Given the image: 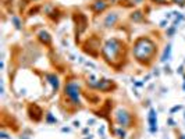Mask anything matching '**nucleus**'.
<instances>
[{"label": "nucleus", "instance_id": "7ed1b4c3", "mask_svg": "<svg viewBox=\"0 0 185 139\" xmlns=\"http://www.w3.org/2000/svg\"><path fill=\"white\" fill-rule=\"evenodd\" d=\"M66 96L71 100L73 104H79L81 103V86L77 81H70L66 83V88H64Z\"/></svg>", "mask_w": 185, "mask_h": 139}, {"label": "nucleus", "instance_id": "5701e85b", "mask_svg": "<svg viewBox=\"0 0 185 139\" xmlns=\"http://www.w3.org/2000/svg\"><path fill=\"white\" fill-rule=\"evenodd\" d=\"M184 79H185V77H184ZM184 90H185V81H184Z\"/></svg>", "mask_w": 185, "mask_h": 139}, {"label": "nucleus", "instance_id": "2eb2a0df", "mask_svg": "<svg viewBox=\"0 0 185 139\" xmlns=\"http://www.w3.org/2000/svg\"><path fill=\"white\" fill-rule=\"evenodd\" d=\"M46 121L49 122V124H52V122H57V120L53 117V115L50 114V113H49V114H46Z\"/></svg>", "mask_w": 185, "mask_h": 139}, {"label": "nucleus", "instance_id": "0eeeda50", "mask_svg": "<svg viewBox=\"0 0 185 139\" xmlns=\"http://www.w3.org/2000/svg\"><path fill=\"white\" fill-rule=\"evenodd\" d=\"M107 7H109V3H106V0H96V2H93L92 6H90V8H92L96 14L103 13Z\"/></svg>", "mask_w": 185, "mask_h": 139}, {"label": "nucleus", "instance_id": "f8f14e48", "mask_svg": "<svg viewBox=\"0 0 185 139\" xmlns=\"http://www.w3.org/2000/svg\"><path fill=\"white\" fill-rule=\"evenodd\" d=\"M131 20L135 21V22L142 21V20H144V13H142V11H135V13H132Z\"/></svg>", "mask_w": 185, "mask_h": 139}, {"label": "nucleus", "instance_id": "b1692460", "mask_svg": "<svg viewBox=\"0 0 185 139\" xmlns=\"http://www.w3.org/2000/svg\"><path fill=\"white\" fill-rule=\"evenodd\" d=\"M184 117H185V114H184Z\"/></svg>", "mask_w": 185, "mask_h": 139}, {"label": "nucleus", "instance_id": "6ab92c4d", "mask_svg": "<svg viewBox=\"0 0 185 139\" xmlns=\"http://www.w3.org/2000/svg\"><path fill=\"white\" fill-rule=\"evenodd\" d=\"M132 4H142L144 3V0H131Z\"/></svg>", "mask_w": 185, "mask_h": 139}, {"label": "nucleus", "instance_id": "412c9836", "mask_svg": "<svg viewBox=\"0 0 185 139\" xmlns=\"http://www.w3.org/2000/svg\"><path fill=\"white\" fill-rule=\"evenodd\" d=\"M166 24H167V21H166V20L161 21V22H160V27H166Z\"/></svg>", "mask_w": 185, "mask_h": 139}, {"label": "nucleus", "instance_id": "4468645a", "mask_svg": "<svg viewBox=\"0 0 185 139\" xmlns=\"http://www.w3.org/2000/svg\"><path fill=\"white\" fill-rule=\"evenodd\" d=\"M116 134L118 135V138H120V139H124V138H125V131H124V129H122L121 127H120L118 129H117V131H116Z\"/></svg>", "mask_w": 185, "mask_h": 139}, {"label": "nucleus", "instance_id": "aec40b11", "mask_svg": "<svg viewBox=\"0 0 185 139\" xmlns=\"http://www.w3.org/2000/svg\"><path fill=\"white\" fill-rule=\"evenodd\" d=\"M153 3H159V4H166V0H152Z\"/></svg>", "mask_w": 185, "mask_h": 139}, {"label": "nucleus", "instance_id": "f3484780", "mask_svg": "<svg viewBox=\"0 0 185 139\" xmlns=\"http://www.w3.org/2000/svg\"><path fill=\"white\" fill-rule=\"evenodd\" d=\"M174 32H175V27L173 25L171 28H168V31H167V36H173V35H174Z\"/></svg>", "mask_w": 185, "mask_h": 139}, {"label": "nucleus", "instance_id": "39448f33", "mask_svg": "<svg viewBox=\"0 0 185 139\" xmlns=\"http://www.w3.org/2000/svg\"><path fill=\"white\" fill-rule=\"evenodd\" d=\"M113 88H116V85H114V82H113V81H110V79H100V81H97L95 89H99V90H102V92H109V90L113 89Z\"/></svg>", "mask_w": 185, "mask_h": 139}, {"label": "nucleus", "instance_id": "a211bd4d", "mask_svg": "<svg viewBox=\"0 0 185 139\" xmlns=\"http://www.w3.org/2000/svg\"><path fill=\"white\" fill-rule=\"evenodd\" d=\"M181 109V106H175V107H173V109H171L170 110V113H171V114H173V113H175V111H178V110H180Z\"/></svg>", "mask_w": 185, "mask_h": 139}, {"label": "nucleus", "instance_id": "20e7f679", "mask_svg": "<svg viewBox=\"0 0 185 139\" xmlns=\"http://www.w3.org/2000/svg\"><path fill=\"white\" fill-rule=\"evenodd\" d=\"M114 120H116V122L121 128L131 127V124H132V114L128 111V110H125V109H118L114 113Z\"/></svg>", "mask_w": 185, "mask_h": 139}, {"label": "nucleus", "instance_id": "f257e3e1", "mask_svg": "<svg viewBox=\"0 0 185 139\" xmlns=\"http://www.w3.org/2000/svg\"><path fill=\"white\" fill-rule=\"evenodd\" d=\"M134 56L135 59L142 64H149L152 61V57L157 51L155 42L149 38H139L134 43Z\"/></svg>", "mask_w": 185, "mask_h": 139}, {"label": "nucleus", "instance_id": "6e6552de", "mask_svg": "<svg viewBox=\"0 0 185 139\" xmlns=\"http://www.w3.org/2000/svg\"><path fill=\"white\" fill-rule=\"evenodd\" d=\"M46 79L52 85L53 90H58V88H60V81H58V77L56 74H46Z\"/></svg>", "mask_w": 185, "mask_h": 139}, {"label": "nucleus", "instance_id": "9d476101", "mask_svg": "<svg viewBox=\"0 0 185 139\" xmlns=\"http://www.w3.org/2000/svg\"><path fill=\"white\" fill-rule=\"evenodd\" d=\"M38 36H39V40H41L42 43H45V45H50L52 38H50V35H49L46 31H41V32L38 34Z\"/></svg>", "mask_w": 185, "mask_h": 139}, {"label": "nucleus", "instance_id": "dca6fc26", "mask_svg": "<svg viewBox=\"0 0 185 139\" xmlns=\"http://www.w3.org/2000/svg\"><path fill=\"white\" fill-rule=\"evenodd\" d=\"M171 2H173L174 4L181 6V7H184V6H185V0H171Z\"/></svg>", "mask_w": 185, "mask_h": 139}, {"label": "nucleus", "instance_id": "ddd939ff", "mask_svg": "<svg viewBox=\"0 0 185 139\" xmlns=\"http://www.w3.org/2000/svg\"><path fill=\"white\" fill-rule=\"evenodd\" d=\"M11 21H13V24L15 25V28H17V29H21V21H19V18L17 17V15H13Z\"/></svg>", "mask_w": 185, "mask_h": 139}, {"label": "nucleus", "instance_id": "f03ea898", "mask_svg": "<svg viewBox=\"0 0 185 139\" xmlns=\"http://www.w3.org/2000/svg\"><path fill=\"white\" fill-rule=\"evenodd\" d=\"M122 43L120 42L118 39H116V38H112V39H109L105 43V46H103L102 49V53H103V57L109 61V63H114L116 60H118L117 57L120 56V53H121L122 50Z\"/></svg>", "mask_w": 185, "mask_h": 139}, {"label": "nucleus", "instance_id": "423d86ee", "mask_svg": "<svg viewBox=\"0 0 185 139\" xmlns=\"http://www.w3.org/2000/svg\"><path fill=\"white\" fill-rule=\"evenodd\" d=\"M148 121H149V127H150V132L152 134H155V132L157 131V115H156V110L155 109L149 110Z\"/></svg>", "mask_w": 185, "mask_h": 139}, {"label": "nucleus", "instance_id": "1a4fd4ad", "mask_svg": "<svg viewBox=\"0 0 185 139\" xmlns=\"http://www.w3.org/2000/svg\"><path fill=\"white\" fill-rule=\"evenodd\" d=\"M117 21H118V14H117V13H110V14L105 18V27L106 28L113 27Z\"/></svg>", "mask_w": 185, "mask_h": 139}, {"label": "nucleus", "instance_id": "9b49d317", "mask_svg": "<svg viewBox=\"0 0 185 139\" xmlns=\"http://www.w3.org/2000/svg\"><path fill=\"white\" fill-rule=\"evenodd\" d=\"M170 56H171V45H167V46H166V49H164V51H163V54H161L160 61L166 63V61L170 59Z\"/></svg>", "mask_w": 185, "mask_h": 139}, {"label": "nucleus", "instance_id": "4be33fe9", "mask_svg": "<svg viewBox=\"0 0 185 139\" xmlns=\"http://www.w3.org/2000/svg\"><path fill=\"white\" fill-rule=\"evenodd\" d=\"M178 139H185V134H182V135H180V136H178Z\"/></svg>", "mask_w": 185, "mask_h": 139}]
</instances>
